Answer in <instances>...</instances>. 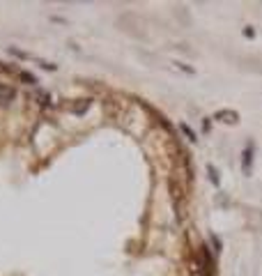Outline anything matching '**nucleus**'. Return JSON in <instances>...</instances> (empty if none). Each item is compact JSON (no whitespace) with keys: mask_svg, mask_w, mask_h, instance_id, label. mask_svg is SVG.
<instances>
[{"mask_svg":"<svg viewBox=\"0 0 262 276\" xmlns=\"http://www.w3.org/2000/svg\"><path fill=\"white\" fill-rule=\"evenodd\" d=\"M216 120H223V122H237V113H232V111H219V113H216Z\"/></svg>","mask_w":262,"mask_h":276,"instance_id":"obj_2","label":"nucleus"},{"mask_svg":"<svg viewBox=\"0 0 262 276\" xmlns=\"http://www.w3.org/2000/svg\"><path fill=\"white\" fill-rule=\"evenodd\" d=\"M249 163H251V148L244 152V173H249Z\"/></svg>","mask_w":262,"mask_h":276,"instance_id":"obj_3","label":"nucleus"},{"mask_svg":"<svg viewBox=\"0 0 262 276\" xmlns=\"http://www.w3.org/2000/svg\"><path fill=\"white\" fill-rule=\"evenodd\" d=\"M14 97V88L7 83H0V101H9Z\"/></svg>","mask_w":262,"mask_h":276,"instance_id":"obj_1","label":"nucleus"}]
</instances>
